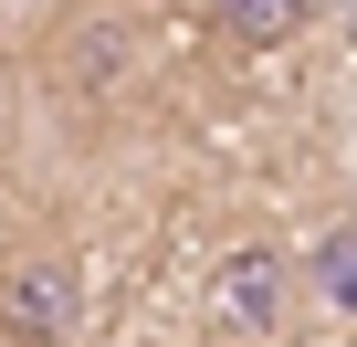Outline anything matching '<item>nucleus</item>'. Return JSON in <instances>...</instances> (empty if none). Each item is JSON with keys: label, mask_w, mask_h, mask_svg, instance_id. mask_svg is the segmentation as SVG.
I'll use <instances>...</instances> for the list:
<instances>
[{"label": "nucleus", "mask_w": 357, "mask_h": 347, "mask_svg": "<svg viewBox=\"0 0 357 347\" xmlns=\"http://www.w3.org/2000/svg\"><path fill=\"white\" fill-rule=\"evenodd\" d=\"M84 326V263L74 253H22L0 284V337L11 347H63Z\"/></svg>", "instance_id": "1"}, {"label": "nucleus", "mask_w": 357, "mask_h": 347, "mask_svg": "<svg viewBox=\"0 0 357 347\" xmlns=\"http://www.w3.org/2000/svg\"><path fill=\"white\" fill-rule=\"evenodd\" d=\"M221 316H231L242 337H273V316H284V263H273V253H242V263L221 274Z\"/></svg>", "instance_id": "2"}, {"label": "nucleus", "mask_w": 357, "mask_h": 347, "mask_svg": "<svg viewBox=\"0 0 357 347\" xmlns=\"http://www.w3.org/2000/svg\"><path fill=\"white\" fill-rule=\"evenodd\" d=\"M305 274H315V295H326V305H347V316H357V221H347V232H326Z\"/></svg>", "instance_id": "3"}, {"label": "nucleus", "mask_w": 357, "mask_h": 347, "mask_svg": "<svg viewBox=\"0 0 357 347\" xmlns=\"http://www.w3.org/2000/svg\"><path fill=\"white\" fill-rule=\"evenodd\" d=\"M211 11H221V22H252V32H273V22H284V0H211Z\"/></svg>", "instance_id": "4"}]
</instances>
